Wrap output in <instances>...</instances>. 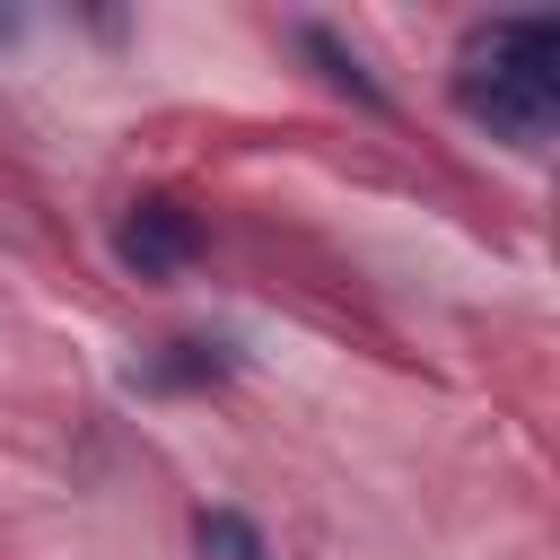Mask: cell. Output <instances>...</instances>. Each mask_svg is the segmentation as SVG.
Wrapping results in <instances>:
<instances>
[{
	"label": "cell",
	"mask_w": 560,
	"mask_h": 560,
	"mask_svg": "<svg viewBox=\"0 0 560 560\" xmlns=\"http://www.w3.org/2000/svg\"><path fill=\"white\" fill-rule=\"evenodd\" d=\"M455 105L516 149H542L560 122V26L551 18H490L455 61Z\"/></svg>",
	"instance_id": "obj_1"
},
{
	"label": "cell",
	"mask_w": 560,
	"mask_h": 560,
	"mask_svg": "<svg viewBox=\"0 0 560 560\" xmlns=\"http://www.w3.org/2000/svg\"><path fill=\"white\" fill-rule=\"evenodd\" d=\"M114 254H122L140 280H166V271H184V262L201 254V219H192L184 201L149 192V201H131V210H122V228H114Z\"/></svg>",
	"instance_id": "obj_2"
},
{
	"label": "cell",
	"mask_w": 560,
	"mask_h": 560,
	"mask_svg": "<svg viewBox=\"0 0 560 560\" xmlns=\"http://www.w3.org/2000/svg\"><path fill=\"white\" fill-rule=\"evenodd\" d=\"M192 542H201V560H271V551H262V534H254L236 508H201Z\"/></svg>",
	"instance_id": "obj_3"
},
{
	"label": "cell",
	"mask_w": 560,
	"mask_h": 560,
	"mask_svg": "<svg viewBox=\"0 0 560 560\" xmlns=\"http://www.w3.org/2000/svg\"><path fill=\"white\" fill-rule=\"evenodd\" d=\"M210 376H228L219 341H166V359L149 368V385H210Z\"/></svg>",
	"instance_id": "obj_4"
},
{
	"label": "cell",
	"mask_w": 560,
	"mask_h": 560,
	"mask_svg": "<svg viewBox=\"0 0 560 560\" xmlns=\"http://www.w3.org/2000/svg\"><path fill=\"white\" fill-rule=\"evenodd\" d=\"M306 52L324 61V79H332V88H350L359 105H376V79H368V61H359V52H341V35H324V26H306Z\"/></svg>",
	"instance_id": "obj_5"
}]
</instances>
